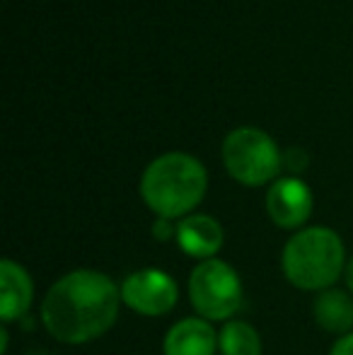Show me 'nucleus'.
I'll use <instances>...</instances> for the list:
<instances>
[{
    "mask_svg": "<svg viewBox=\"0 0 353 355\" xmlns=\"http://www.w3.org/2000/svg\"><path fill=\"white\" fill-rule=\"evenodd\" d=\"M177 247L182 254L196 261H208V259H218L225 242V232L223 225L218 223L213 215L206 213H191L177 223Z\"/></svg>",
    "mask_w": 353,
    "mask_h": 355,
    "instance_id": "obj_8",
    "label": "nucleus"
},
{
    "mask_svg": "<svg viewBox=\"0 0 353 355\" xmlns=\"http://www.w3.org/2000/svg\"><path fill=\"white\" fill-rule=\"evenodd\" d=\"M34 302V283L29 271L15 259L0 261V322H22Z\"/></svg>",
    "mask_w": 353,
    "mask_h": 355,
    "instance_id": "obj_9",
    "label": "nucleus"
},
{
    "mask_svg": "<svg viewBox=\"0 0 353 355\" xmlns=\"http://www.w3.org/2000/svg\"><path fill=\"white\" fill-rule=\"evenodd\" d=\"M329 355H353V331L346 334V336H339L332 346Z\"/></svg>",
    "mask_w": 353,
    "mask_h": 355,
    "instance_id": "obj_14",
    "label": "nucleus"
},
{
    "mask_svg": "<svg viewBox=\"0 0 353 355\" xmlns=\"http://www.w3.org/2000/svg\"><path fill=\"white\" fill-rule=\"evenodd\" d=\"M208 189L206 167L193 155L165 153L146 167L141 177L143 203L157 218L182 220L196 211Z\"/></svg>",
    "mask_w": 353,
    "mask_h": 355,
    "instance_id": "obj_2",
    "label": "nucleus"
},
{
    "mask_svg": "<svg viewBox=\"0 0 353 355\" xmlns=\"http://www.w3.org/2000/svg\"><path fill=\"white\" fill-rule=\"evenodd\" d=\"M32 355H49V351H37V353H32Z\"/></svg>",
    "mask_w": 353,
    "mask_h": 355,
    "instance_id": "obj_18",
    "label": "nucleus"
},
{
    "mask_svg": "<svg viewBox=\"0 0 353 355\" xmlns=\"http://www.w3.org/2000/svg\"><path fill=\"white\" fill-rule=\"evenodd\" d=\"M153 237L157 242H167V239L177 237V220H167V218H155L153 223Z\"/></svg>",
    "mask_w": 353,
    "mask_h": 355,
    "instance_id": "obj_13",
    "label": "nucleus"
},
{
    "mask_svg": "<svg viewBox=\"0 0 353 355\" xmlns=\"http://www.w3.org/2000/svg\"><path fill=\"white\" fill-rule=\"evenodd\" d=\"M189 302L196 317L208 322H230L245 304V285L235 268L223 259L198 261L189 273Z\"/></svg>",
    "mask_w": 353,
    "mask_h": 355,
    "instance_id": "obj_4",
    "label": "nucleus"
},
{
    "mask_svg": "<svg viewBox=\"0 0 353 355\" xmlns=\"http://www.w3.org/2000/svg\"><path fill=\"white\" fill-rule=\"evenodd\" d=\"M121 302L141 317H165L179 302L177 281L162 268H138L121 281Z\"/></svg>",
    "mask_w": 353,
    "mask_h": 355,
    "instance_id": "obj_6",
    "label": "nucleus"
},
{
    "mask_svg": "<svg viewBox=\"0 0 353 355\" xmlns=\"http://www.w3.org/2000/svg\"><path fill=\"white\" fill-rule=\"evenodd\" d=\"M286 162H288V167H291V169H295V172H300V169L307 164V155L302 153L300 148H295V150H291V153H288Z\"/></svg>",
    "mask_w": 353,
    "mask_h": 355,
    "instance_id": "obj_15",
    "label": "nucleus"
},
{
    "mask_svg": "<svg viewBox=\"0 0 353 355\" xmlns=\"http://www.w3.org/2000/svg\"><path fill=\"white\" fill-rule=\"evenodd\" d=\"M344 283L346 288H349V293L353 295V254L349 257V261H346V271H344Z\"/></svg>",
    "mask_w": 353,
    "mask_h": 355,
    "instance_id": "obj_16",
    "label": "nucleus"
},
{
    "mask_svg": "<svg viewBox=\"0 0 353 355\" xmlns=\"http://www.w3.org/2000/svg\"><path fill=\"white\" fill-rule=\"evenodd\" d=\"M312 191L302 179L281 177L266 191V213L281 230H302L312 215Z\"/></svg>",
    "mask_w": 353,
    "mask_h": 355,
    "instance_id": "obj_7",
    "label": "nucleus"
},
{
    "mask_svg": "<svg viewBox=\"0 0 353 355\" xmlns=\"http://www.w3.org/2000/svg\"><path fill=\"white\" fill-rule=\"evenodd\" d=\"M223 162L235 182L264 187L283 167V155L268 133L255 126L235 128L223 143Z\"/></svg>",
    "mask_w": 353,
    "mask_h": 355,
    "instance_id": "obj_5",
    "label": "nucleus"
},
{
    "mask_svg": "<svg viewBox=\"0 0 353 355\" xmlns=\"http://www.w3.org/2000/svg\"><path fill=\"white\" fill-rule=\"evenodd\" d=\"M312 319L322 331L346 336L353 331V295L349 290L327 288L312 300Z\"/></svg>",
    "mask_w": 353,
    "mask_h": 355,
    "instance_id": "obj_11",
    "label": "nucleus"
},
{
    "mask_svg": "<svg viewBox=\"0 0 353 355\" xmlns=\"http://www.w3.org/2000/svg\"><path fill=\"white\" fill-rule=\"evenodd\" d=\"M218 331L203 317L179 319L162 338V355H216Z\"/></svg>",
    "mask_w": 353,
    "mask_h": 355,
    "instance_id": "obj_10",
    "label": "nucleus"
},
{
    "mask_svg": "<svg viewBox=\"0 0 353 355\" xmlns=\"http://www.w3.org/2000/svg\"><path fill=\"white\" fill-rule=\"evenodd\" d=\"M261 336L250 322L230 319L218 331V353L221 355H261Z\"/></svg>",
    "mask_w": 353,
    "mask_h": 355,
    "instance_id": "obj_12",
    "label": "nucleus"
},
{
    "mask_svg": "<svg viewBox=\"0 0 353 355\" xmlns=\"http://www.w3.org/2000/svg\"><path fill=\"white\" fill-rule=\"evenodd\" d=\"M346 247L339 232L325 225L302 227L283 244L281 271L286 281L305 293L334 288L346 271Z\"/></svg>",
    "mask_w": 353,
    "mask_h": 355,
    "instance_id": "obj_3",
    "label": "nucleus"
},
{
    "mask_svg": "<svg viewBox=\"0 0 353 355\" xmlns=\"http://www.w3.org/2000/svg\"><path fill=\"white\" fill-rule=\"evenodd\" d=\"M8 346H10V331L8 329H0V355H8Z\"/></svg>",
    "mask_w": 353,
    "mask_h": 355,
    "instance_id": "obj_17",
    "label": "nucleus"
},
{
    "mask_svg": "<svg viewBox=\"0 0 353 355\" xmlns=\"http://www.w3.org/2000/svg\"><path fill=\"white\" fill-rule=\"evenodd\" d=\"M121 288L94 268H76L58 278L42 300V324L63 346L97 341L117 324Z\"/></svg>",
    "mask_w": 353,
    "mask_h": 355,
    "instance_id": "obj_1",
    "label": "nucleus"
}]
</instances>
